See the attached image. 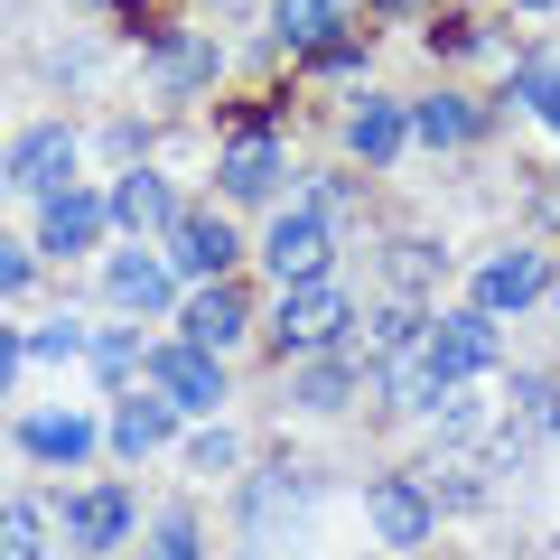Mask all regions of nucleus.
<instances>
[{"mask_svg":"<svg viewBox=\"0 0 560 560\" xmlns=\"http://www.w3.org/2000/svg\"><path fill=\"white\" fill-rule=\"evenodd\" d=\"M346 327H355V308H346V290L327 271L318 280H280V346H290V355H318Z\"/></svg>","mask_w":560,"mask_h":560,"instance_id":"1","label":"nucleus"},{"mask_svg":"<svg viewBox=\"0 0 560 560\" xmlns=\"http://www.w3.org/2000/svg\"><path fill=\"white\" fill-rule=\"evenodd\" d=\"M327 261H337V224H327L318 206L271 215V234H261V271H271V280H318Z\"/></svg>","mask_w":560,"mask_h":560,"instance_id":"2","label":"nucleus"},{"mask_svg":"<svg viewBox=\"0 0 560 560\" xmlns=\"http://www.w3.org/2000/svg\"><path fill=\"white\" fill-rule=\"evenodd\" d=\"M364 514H374L383 541H401V551H430V523H440V495L420 477H374L364 486Z\"/></svg>","mask_w":560,"mask_h":560,"instance_id":"3","label":"nucleus"},{"mask_svg":"<svg viewBox=\"0 0 560 560\" xmlns=\"http://www.w3.org/2000/svg\"><path fill=\"white\" fill-rule=\"evenodd\" d=\"M495 355H504V337H495V318H486V308L430 318V364H440L448 383H477V374H495Z\"/></svg>","mask_w":560,"mask_h":560,"instance_id":"4","label":"nucleus"},{"mask_svg":"<svg viewBox=\"0 0 560 560\" xmlns=\"http://www.w3.org/2000/svg\"><path fill=\"white\" fill-rule=\"evenodd\" d=\"M0 178L28 187V197H57V187H75V131H57V121H38V131L0 160Z\"/></svg>","mask_w":560,"mask_h":560,"instance_id":"5","label":"nucleus"},{"mask_svg":"<svg viewBox=\"0 0 560 560\" xmlns=\"http://www.w3.org/2000/svg\"><path fill=\"white\" fill-rule=\"evenodd\" d=\"M103 224H113V206L103 197H84V187H57V197H38V253H94L103 243Z\"/></svg>","mask_w":560,"mask_h":560,"instance_id":"6","label":"nucleus"},{"mask_svg":"<svg viewBox=\"0 0 560 560\" xmlns=\"http://www.w3.org/2000/svg\"><path fill=\"white\" fill-rule=\"evenodd\" d=\"M541 290H551V271H541V253H523V243H504V253L477 271V308L486 318H514V308H533Z\"/></svg>","mask_w":560,"mask_h":560,"instance_id":"7","label":"nucleus"},{"mask_svg":"<svg viewBox=\"0 0 560 560\" xmlns=\"http://www.w3.org/2000/svg\"><path fill=\"white\" fill-rule=\"evenodd\" d=\"M57 523H66L75 551H113V541H131V495L121 486H84V495L57 504Z\"/></svg>","mask_w":560,"mask_h":560,"instance_id":"8","label":"nucleus"},{"mask_svg":"<svg viewBox=\"0 0 560 560\" xmlns=\"http://www.w3.org/2000/svg\"><path fill=\"white\" fill-rule=\"evenodd\" d=\"M150 374H160V393L168 401H178V411H215V401H224V364L215 355H206V346H160V355H150Z\"/></svg>","mask_w":560,"mask_h":560,"instance_id":"9","label":"nucleus"},{"mask_svg":"<svg viewBox=\"0 0 560 560\" xmlns=\"http://www.w3.org/2000/svg\"><path fill=\"white\" fill-rule=\"evenodd\" d=\"M253 327V308H243L234 280H197V300H187V346H206V355H224V346Z\"/></svg>","mask_w":560,"mask_h":560,"instance_id":"10","label":"nucleus"},{"mask_svg":"<svg viewBox=\"0 0 560 560\" xmlns=\"http://www.w3.org/2000/svg\"><path fill=\"white\" fill-rule=\"evenodd\" d=\"M168 253H178V271H197V280H224L243 243H234V224H224V215H178V224H168Z\"/></svg>","mask_w":560,"mask_h":560,"instance_id":"11","label":"nucleus"},{"mask_svg":"<svg viewBox=\"0 0 560 560\" xmlns=\"http://www.w3.org/2000/svg\"><path fill=\"white\" fill-rule=\"evenodd\" d=\"M103 300L131 308V318H160V308H168V261H150V253H113V261H103Z\"/></svg>","mask_w":560,"mask_h":560,"instance_id":"12","label":"nucleus"},{"mask_svg":"<svg viewBox=\"0 0 560 560\" xmlns=\"http://www.w3.org/2000/svg\"><path fill=\"white\" fill-rule=\"evenodd\" d=\"M280 178H290V160H280L271 131H243L224 150V197H280Z\"/></svg>","mask_w":560,"mask_h":560,"instance_id":"13","label":"nucleus"},{"mask_svg":"<svg viewBox=\"0 0 560 560\" xmlns=\"http://www.w3.org/2000/svg\"><path fill=\"white\" fill-rule=\"evenodd\" d=\"M103 206H113V224H131V234H160V224H178V197H168L160 168H121V187H113Z\"/></svg>","mask_w":560,"mask_h":560,"instance_id":"14","label":"nucleus"},{"mask_svg":"<svg viewBox=\"0 0 560 560\" xmlns=\"http://www.w3.org/2000/svg\"><path fill=\"white\" fill-rule=\"evenodd\" d=\"M346 140H355V160H364V168H393V160H401V140H411V113H401V103H383V94H364L355 121H346Z\"/></svg>","mask_w":560,"mask_h":560,"instance_id":"15","label":"nucleus"},{"mask_svg":"<svg viewBox=\"0 0 560 560\" xmlns=\"http://www.w3.org/2000/svg\"><path fill=\"white\" fill-rule=\"evenodd\" d=\"M20 448H28V458H47V467H75V458H94V420L38 411V420H20Z\"/></svg>","mask_w":560,"mask_h":560,"instance_id":"16","label":"nucleus"},{"mask_svg":"<svg viewBox=\"0 0 560 560\" xmlns=\"http://www.w3.org/2000/svg\"><path fill=\"white\" fill-rule=\"evenodd\" d=\"M160 440H168V393H121L113 448H121V458H140V448H160Z\"/></svg>","mask_w":560,"mask_h":560,"instance_id":"17","label":"nucleus"},{"mask_svg":"<svg viewBox=\"0 0 560 560\" xmlns=\"http://www.w3.org/2000/svg\"><path fill=\"white\" fill-rule=\"evenodd\" d=\"M271 38L308 57L318 38H337V0H280V10H271Z\"/></svg>","mask_w":560,"mask_h":560,"instance_id":"18","label":"nucleus"},{"mask_svg":"<svg viewBox=\"0 0 560 560\" xmlns=\"http://www.w3.org/2000/svg\"><path fill=\"white\" fill-rule=\"evenodd\" d=\"M355 393V364L327 346V364H300V383H290V401H308V411H337V401Z\"/></svg>","mask_w":560,"mask_h":560,"instance_id":"19","label":"nucleus"},{"mask_svg":"<svg viewBox=\"0 0 560 560\" xmlns=\"http://www.w3.org/2000/svg\"><path fill=\"white\" fill-rule=\"evenodd\" d=\"M467 131H477V113H467L458 94H430V103H411V140H440V150H458Z\"/></svg>","mask_w":560,"mask_h":560,"instance_id":"20","label":"nucleus"},{"mask_svg":"<svg viewBox=\"0 0 560 560\" xmlns=\"http://www.w3.org/2000/svg\"><path fill=\"white\" fill-rule=\"evenodd\" d=\"M514 430H523V440H551V430H560V383L551 374H523L514 383Z\"/></svg>","mask_w":560,"mask_h":560,"instance_id":"21","label":"nucleus"},{"mask_svg":"<svg viewBox=\"0 0 560 560\" xmlns=\"http://www.w3.org/2000/svg\"><path fill=\"white\" fill-rule=\"evenodd\" d=\"M160 84H168V94L215 84V47H206V38H168V47H160Z\"/></svg>","mask_w":560,"mask_h":560,"instance_id":"22","label":"nucleus"},{"mask_svg":"<svg viewBox=\"0 0 560 560\" xmlns=\"http://www.w3.org/2000/svg\"><path fill=\"white\" fill-rule=\"evenodd\" d=\"M514 94H523V103H533V113L560 131V57H533V66H514Z\"/></svg>","mask_w":560,"mask_h":560,"instance_id":"23","label":"nucleus"},{"mask_svg":"<svg viewBox=\"0 0 560 560\" xmlns=\"http://www.w3.org/2000/svg\"><path fill=\"white\" fill-rule=\"evenodd\" d=\"M0 560H47V523L28 504H0Z\"/></svg>","mask_w":560,"mask_h":560,"instance_id":"24","label":"nucleus"},{"mask_svg":"<svg viewBox=\"0 0 560 560\" xmlns=\"http://www.w3.org/2000/svg\"><path fill=\"white\" fill-rule=\"evenodd\" d=\"M140 560H197V523L160 514V523H150V541H140Z\"/></svg>","mask_w":560,"mask_h":560,"instance_id":"25","label":"nucleus"},{"mask_svg":"<svg viewBox=\"0 0 560 560\" xmlns=\"http://www.w3.org/2000/svg\"><path fill=\"white\" fill-rule=\"evenodd\" d=\"M131 364H140V337H131V327H103V337H94V374H103V383H121Z\"/></svg>","mask_w":560,"mask_h":560,"instance_id":"26","label":"nucleus"},{"mask_svg":"<svg viewBox=\"0 0 560 560\" xmlns=\"http://www.w3.org/2000/svg\"><path fill=\"white\" fill-rule=\"evenodd\" d=\"M393 280H401V290L440 280V243H393Z\"/></svg>","mask_w":560,"mask_h":560,"instance_id":"27","label":"nucleus"},{"mask_svg":"<svg viewBox=\"0 0 560 560\" xmlns=\"http://www.w3.org/2000/svg\"><path fill=\"white\" fill-rule=\"evenodd\" d=\"M75 346H84V327H75V318H47L38 337H28V355H47V364H57V355H75Z\"/></svg>","mask_w":560,"mask_h":560,"instance_id":"28","label":"nucleus"},{"mask_svg":"<svg viewBox=\"0 0 560 560\" xmlns=\"http://www.w3.org/2000/svg\"><path fill=\"white\" fill-rule=\"evenodd\" d=\"M187 467H206V477H224V467H234V440H224V430H197V440H187Z\"/></svg>","mask_w":560,"mask_h":560,"instance_id":"29","label":"nucleus"},{"mask_svg":"<svg viewBox=\"0 0 560 560\" xmlns=\"http://www.w3.org/2000/svg\"><path fill=\"white\" fill-rule=\"evenodd\" d=\"M28 271H38V261H28V243H10V234H0V300H20V290H28Z\"/></svg>","mask_w":560,"mask_h":560,"instance_id":"30","label":"nucleus"},{"mask_svg":"<svg viewBox=\"0 0 560 560\" xmlns=\"http://www.w3.org/2000/svg\"><path fill=\"white\" fill-rule=\"evenodd\" d=\"M10 374H20V337L0 327V393H10Z\"/></svg>","mask_w":560,"mask_h":560,"instance_id":"31","label":"nucleus"},{"mask_svg":"<svg viewBox=\"0 0 560 560\" xmlns=\"http://www.w3.org/2000/svg\"><path fill=\"white\" fill-rule=\"evenodd\" d=\"M514 10H551V0H514Z\"/></svg>","mask_w":560,"mask_h":560,"instance_id":"32","label":"nucleus"},{"mask_svg":"<svg viewBox=\"0 0 560 560\" xmlns=\"http://www.w3.org/2000/svg\"><path fill=\"white\" fill-rule=\"evenodd\" d=\"M551 215H560V178H551Z\"/></svg>","mask_w":560,"mask_h":560,"instance_id":"33","label":"nucleus"},{"mask_svg":"<svg viewBox=\"0 0 560 560\" xmlns=\"http://www.w3.org/2000/svg\"><path fill=\"white\" fill-rule=\"evenodd\" d=\"M551 308H560V271H551Z\"/></svg>","mask_w":560,"mask_h":560,"instance_id":"34","label":"nucleus"}]
</instances>
